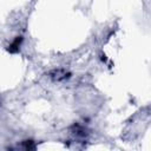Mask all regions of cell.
<instances>
[{"label": "cell", "instance_id": "1", "mask_svg": "<svg viewBox=\"0 0 151 151\" xmlns=\"http://www.w3.org/2000/svg\"><path fill=\"white\" fill-rule=\"evenodd\" d=\"M21 41H22V37H17V38L12 41V44L8 46V48H7L8 52H11V53H15V52H18Z\"/></svg>", "mask_w": 151, "mask_h": 151}]
</instances>
